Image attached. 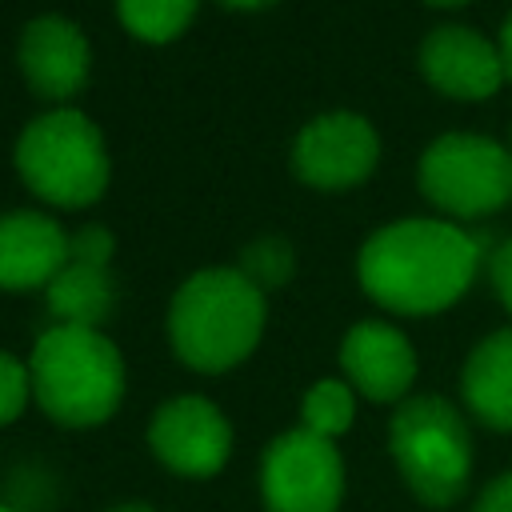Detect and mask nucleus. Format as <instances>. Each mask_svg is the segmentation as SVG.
I'll list each match as a JSON object with an SVG mask.
<instances>
[{"label": "nucleus", "mask_w": 512, "mask_h": 512, "mask_svg": "<svg viewBox=\"0 0 512 512\" xmlns=\"http://www.w3.org/2000/svg\"><path fill=\"white\" fill-rule=\"evenodd\" d=\"M480 268V244L444 220H396L372 232L356 256L360 288L388 312L428 316L456 304Z\"/></svg>", "instance_id": "1"}, {"label": "nucleus", "mask_w": 512, "mask_h": 512, "mask_svg": "<svg viewBox=\"0 0 512 512\" xmlns=\"http://www.w3.org/2000/svg\"><path fill=\"white\" fill-rule=\"evenodd\" d=\"M264 332V292L240 268L188 276L168 304L172 352L196 372H228L252 356Z\"/></svg>", "instance_id": "2"}, {"label": "nucleus", "mask_w": 512, "mask_h": 512, "mask_svg": "<svg viewBox=\"0 0 512 512\" xmlns=\"http://www.w3.org/2000/svg\"><path fill=\"white\" fill-rule=\"evenodd\" d=\"M28 376L32 400L68 428L104 424L124 400V360L100 328L52 324L40 332Z\"/></svg>", "instance_id": "3"}, {"label": "nucleus", "mask_w": 512, "mask_h": 512, "mask_svg": "<svg viewBox=\"0 0 512 512\" xmlns=\"http://www.w3.org/2000/svg\"><path fill=\"white\" fill-rule=\"evenodd\" d=\"M16 168L24 184L56 208H84L100 200L112 172L100 128L76 108L36 116L16 140Z\"/></svg>", "instance_id": "4"}, {"label": "nucleus", "mask_w": 512, "mask_h": 512, "mask_svg": "<svg viewBox=\"0 0 512 512\" xmlns=\"http://www.w3.org/2000/svg\"><path fill=\"white\" fill-rule=\"evenodd\" d=\"M388 452L404 484L424 504H456L472 476V440L464 416L444 396H412L388 424Z\"/></svg>", "instance_id": "5"}, {"label": "nucleus", "mask_w": 512, "mask_h": 512, "mask_svg": "<svg viewBox=\"0 0 512 512\" xmlns=\"http://www.w3.org/2000/svg\"><path fill=\"white\" fill-rule=\"evenodd\" d=\"M420 192L452 216H488L512 200V152L476 132H448L420 156Z\"/></svg>", "instance_id": "6"}, {"label": "nucleus", "mask_w": 512, "mask_h": 512, "mask_svg": "<svg viewBox=\"0 0 512 512\" xmlns=\"http://www.w3.org/2000/svg\"><path fill=\"white\" fill-rule=\"evenodd\" d=\"M264 512H336L344 500V460L336 440L308 428L280 432L260 456Z\"/></svg>", "instance_id": "7"}, {"label": "nucleus", "mask_w": 512, "mask_h": 512, "mask_svg": "<svg viewBox=\"0 0 512 512\" xmlns=\"http://www.w3.org/2000/svg\"><path fill=\"white\" fill-rule=\"evenodd\" d=\"M148 444L176 476H216L232 456V424L204 396H172L156 408Z\"/></svg>", "instance_id": "8"}, {"label": "nucleus", "mask_w": 512, "mask_h": 512, "mask_svg": "<svg viewBox=\"0 0 512 512\" xmlns=\"http://www.w3.org/2000/svg\"><path fill=\"white\" fill-rule=\"evenodd\" d=\"M380 156L376 128L356 112H328L300 128L292 144V168L304 184L344 192L360 184Z\"/></svg>", "instance_id": "9"}, {"label": "nucleus", "mask_w": 512, "mask_h": 512, "mask_svg": "<svg viewBox=\"0 0 512 512\" xmlns=\"http://www.w3.org/2000/svg\"><path fill=\"white\" fill-rule=\"evenodd\" d=\"M340 368L352 392L376 404H392L404 400V392L416 380V352L400 328L384 320H360L348 328L340 344Z\"/></svg>", "instance_id": "10"}, {"label": "nucleus", "mask_w": 512, "mask_h": 512, "mask_svg": "<svg viewBox=\"0 0 512 512\" xmlns=\"http://www.w3.org/2000/svg\"><path fill=\"white\" fill-rule=\"evenodd\" d=\"M420 72L452 100H484L504 80V60L492 40L472 28L444 24L420 44Z\"/></svg>", "instance_id": "11"}, {"label": "nucleus", "mask_w": 512, "mask_h": 512, "mask_svg": "<svg viewBox=\"0 0 512 512\" xmlns=\"http://www.w3.org/2000/svg\"><path fill=\"white\" fill-rule=\"evenodd\" d=\"M88 40L64 16H40L20 36V72L44 100H68L88 80Z\"/></svg>", "instance_id": "12"}, {"label": "nucleus", "mask_w": 512, "mask_h": 512, "mask_svg": "<svg viewBox=\"0 0 512 512\" xmlns=\"http://www.w3.org/2000/svg\"><path fill=\"white\" fill-rule=\"evenodd\" d=\"M68 264V236L44 212L0 216V288H48Z\"/></svg>", "instance_id": "13"}, {"label": "nucleus", "mask_w": 512, "mask_h": 512, "mask_svg": "<svg viewBox=\"0 0 512 512\" xmlns=\"http://www.w3.org/2000/svg\"><path fill=\"white\" fill-rule=\"evenodd\" d=\"M460 388L480 424L512 432V328H500L472 348Z\"/></svg>", "instance_id": "14"}, {"label": "nucleus", "mask_w": 512, "mask_h": 512, "mask_svg": "<svg viewBox=\"0 0 512 512\" xmlns=\"http://www.w3.org/2000/svg\"><path fill=\"white\" fill-rule=\"evenodd\" d=\"M112 280L108 268L96 264H76L68 260L56 280L48 284V308L56 312L60 324H76V328H96L108 312H112Z\"/></svg>", "instance_id": "15"}, {"label": "nucleus", "mask_w": 512, "mask_h": 512, "mask_svg": "<svg viewBox=\"0 0 512 512\" xmlns=\"http://www.w3.org/2000/svg\"><path fill=\"white\" fill-rule=\"evenodd\" d=\"M356 420V392L344 380H316L300 400V428L336 440Z\"/></svg>", "instance_id": "16"}, {"label": "nucleus", "mask_w": 512, "mask_h": 512, "mask_svg": "<svg viewBox=\"0 0 512 512\" xmlns=\"http://www.w3.org/2000/svg\"><path fill=\"white\" fill-rule=\"evenodd\" d=\"M196 4L200 0H116V12L132 36L148 44H164L188 28V20L196 16Z\"/></svg>", "instance_id": "17"}, {"label": "nucleus", "mask_w": 512, "mask_h": 512, "mask_svg": "<svg viewBox=\"0 0 512 512\" xmlns=\"http://www.w3.org/2000/svg\"><path fill=\"white\" fill-rule=\"evenodd\" d=\"M292 268H296L292 244L280 240V236H260V240H252V244L240 252V276L252 280L260 292L288 284Z\"/></svg>", "instance_id": "18"}, {"label": "nucleus", "mask_w": 512, "mask_h": 512, "mask_svg": "<svg viewBox=\"0 0 512 512\" xmlns=\"http://www.w3.org/2000/svg\"><path fill=\"white\" fill-rule=\"evenodd\" d=\"M32 400V376L28 364H20L16 356L0 352V428L12 424Z\"/></svg>", "instance_id": "19"}, {"label": "nucleus", "mask_w": 512, "mask_h": 512, "mask_svg": "<svg viewBox=\"0 0 512 512\" xmlns=\"http://www.w3.org/2000/svg\"><path fill=\"white\" fill-rule=\"evenodd\" d=\"M112 248H116V240H112V232H108L104 224H88V228H80L76 236H68V260H76V264L108 268Z\"/></svg>", "instance_id": "20"}, {"label": "nucleus", "mask_w": 512, "mask_h": 512, "mask_svg": "<svg viewBox=\"0 0 512 512\" xmlns=\"http://www.w3.org/2000/svg\"><path fill=\"white\" fill-rule=\"evenodd\" d=\"M492 288H496L500 304L512 312V236L492 252Z\"/></svg>", "instance_id": "21"}, {"label": "nucleus", "mask_w": 512, "mask_h": 512, "mask_svg": "<svg viewBox=\"0 0 512 512\" xmlns=\"http://www.w3.org/2000/svg\"><path fill=\"white\" fill-rule=\"evenodd\" d=\"M472 512H512V472L488 480L484 492L476 496V508Z\"/></svg>", "instance_id": "22"}, {"label": "nucleus", "mask_w": 512, "mask_h": 512, "mask_svg": "<svg viewBox=\"0 0 512 512\" xmlns=\"http://www.w3.org/2000/svg\"><path fill=\"white\" fill-rule=\"evenodd\" d=\"M500 60H504V76L512 80V12L504 20V28H500Z\"/></svg>", "instance_id": "23"}, {"label": "nucleus", "mask_w": 512, "mask_h": 512, "mask_svg": "<svg viewBox=\"0 0 512 512\" xmlns=\"http://www.w3.org/2000/svg\"><path fill=\"white\" fill-rule=\"evenodd\" d=\"M224 8H244V12H252V8H268V4H276V0H220Z\"/></svg>", "instance_id": "24"}, {"label": "nucleus", "mask_w": 512, "mask_h": 512, "mask_svg": "<svg viewBox=\"0 0 512 512\" xmlns=\"http://www.w3.org/2000/svg\"><path fill=\"white\" fill-rule=\"evenodd\" d=\"M112 512H156V508H148V504H136V500H132V504H116Z\"/></svg>", "instance_id": "25"}, {"label": "nucleus", "mask_w": 512, "mask_h": 512, "mask_svg": "<svg viewBox=\"0 0 512 512\" xmlns=\"http://www.w3.org/2000/svg\"><path fill=\"white\" fill-rule=\"evenodd\" d=\"M428 4H440V8H452V4H464V0H428Z\"/></svg>", "instance_id": "26"}, {"label": "nucleus", "mask_w": 512, "mask_h": 512, "mask_svg": "<svg viewBox=\"0 0 512 512\" xmlns=\"http://www.w3.org/2000/svg\"><path fill=\"white\" fill-rule=\"evenodd\" d=\"M0 512H16V508H12V504H0Z\"/></svg>", "instance_id": "27"}]
</instances>
